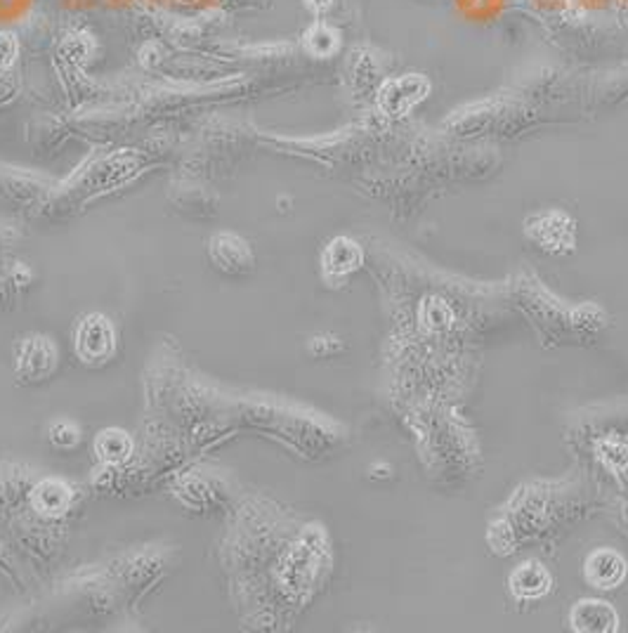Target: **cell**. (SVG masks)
I'll use <instances>...</instances> for the list:
<instances>
[{
    "mask_svg": "<svg viewBox=\"0 0 628 633\" xmlns=\"http://www.w3.org/2000/svg\"><path fill=\"white\" fill-rule=\"evenodd\" d=\"M57 369V347L48 335L31 334L14 347V373L22 383H41Z\"/></svg>",
    "mask_w": 628,
    "mask_h": 633,
    "instance_id": "1",
    "label": "cell"
},
{
    "mask_svg": "<svg viewBox=\"0 0 628 633\" xmlns=\"http://www.w3.org/2000/svg\"><path fill=\"white\" fill-rule=\"evenodd\" d=\"M117 335L114 326L104 315H88L76 329V353L86 362H107L114 354Z\"/></svg>",
    "mask_w": 628,
    "mask_h": 633,
    "instance_id": "2",
    "label": "cell"
},
{
    "mask_svg": "<svg viewBox=\"0 0 628 633\" xmlns=\"http://www.w3.org/2000/svg\"><path fill=\"white\" fill-rule=\"evenodd\" d=\"M208 256H211L215 269L227 274V277H244L256 265L250 246L241 237L232 234V231L215 234L211 239V246H208Z\"/></svg>",
    "mask_w": 628,
    "mask_h": 633,
    "instance_id": "3",
    "label": "cell"
},
{
    "mask_svg": "<svg viewBox=\"0 0 628 633\" xmlns=\"http://www.w3.org/2000/svg\"><path fill=\"white\" fill-rule=\"evenodd\" d=\"M586 579L598 589H616L626 579V561L616 551L600 548L586 561Z\"/></svg>",
    "mask_w": 628,
    "mask_h": 633,
    "instance_id": "4",
    "label": "cell"
},
{
    "mask_svg": "<svg viewBox=\"0 0 628 633\" xmlns=\"http://www.w3.org/2000/svg\"><path fill=\"white\" fill-rule=\"evenodd\" d=\"M572 627L581 633H610L616 631L619 617H616L614 608L603 600H581L574 605Z\"/></svg>",
    "mask_w": 628,
    "mask_h": 633,
    "instance_id": "5",
    "label": "cell"
},
{
    "mask_svg": "<svg viewBox=\"0 0 628 633\" xmlns=\"http://www.w3.org/2000/svg\"><path fill=\"white\" fill-rule=\"evenodd\" d=\"M511 589L512 593L522 600L530 598H539L543 593H548L550 589V574L546 572V567L539 562H525L520 565L515 572L511 574Z\"/></svg>",
    "mask_w": 628,
    "mask_h": 633,
    "instance_id": "6",
    "label": "cell"
},
{
    "mask_svg": "<svg viewBox=\"0 0 628 633\" xmlns=\"http://www.w3.org/2000/svg\"><path fill=\"white\" fill-rule=\"evenodd\" d=\"M130 451H133V442L126 432L117 428L102 430L95 439V454L104 463H123L130 457Z\"/></svg>",
    "mask_w": 628,
    "mask_h": 633,
    "instance_id": "7",
    "label": "cell"
},
{
    "mask_svg": "<svg viewBox=\"0 0 628 633\" xmlns=\"http://www.w3.org/2000/svg\"><path fill=\"white\" fill-rule=\"evenodd\" d=\"M360 265V249L350 239H336L323 253V269L329 274H345Z\"/></svg>",
    "mask_w": 628,
    "mask_h": 633,
    "instance_id": "8",
    "label": "cell"
},
{
    "mask_svg": "<svg viewBox=\"0 0 628 633\" xmlns=\"http://www.w3.org/2000/svg\"><path fill=\"white\" fill-rule=\"evenodd\" d=\"M69 501H71L69 489L55 480L41 482L36 494H33V504L43 515H60L69 508Z\"/></svg>",
    "mask_w": 628,
    "mask_h": 633,
    "instance_id": "9",
    "label": "cell"
},
{
    "mask_svg": "<svg viewBox=\"0 0 628 633\" xmlns=\"http://www.w3.org/2000/svg\"><path fill=\"white\" fill-rule=\"evenodd\" d=\"M80 432L79 428L69 423V420H57L55 426L50 428V442L57 447V449H71V447L79 445Z\"/></svg>",
    "mask_w": 628,
    "mask_h": 633,
    "instance_id": "10",
    "label": "cell"
},
{
    "mask_svg": "<svg viewBox=\"0 0 628 633\" xmlns=\"http://www.w3.org/2000/svg\"><path fill=\"white\" fill-rule=\"evenodd\" d=\"M14 55H17V45L13 36H0V71L13 64Z\"/></svg>",
    "mask_w": 628,
    "mask_h": 633,
    "instance_id": "11",
    "label": "cell"
}]
</instances>
